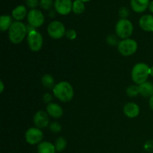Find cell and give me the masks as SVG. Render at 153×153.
<instances>
[{
  "instance_id": "obj_22",
  "label": "cell",
  "mask_w": 153,
  "mask_h": 153,
  "mask_svg": "<svg viewBox=\"0 0 153 153\" xmlns=\"http://www.w3.org/2000/svg\"><path fill=\"white\" fill-rule=\"evenodd\" d=\"M54 145H55L57 152H62V151H64L66 149V146H67V140L63 137H59L55 140V143Z\"/></svg>"
},
{
  "instance_id": "obj_28",
  "label": "cell",
  "mask_w": 153,
  "mask_h": 153,
  "mask_svg": "<svg viewBox=\"0 0 153 153\" xmlns=\"http://www.w3.org/2000/svg\"><path fill=\"white\" fill-rule=\"evenodd\" d=\"M119 15L122 19H126L129 15V10L126 7H121L119 10Z\"/></svg>"
},
{
  "instance_id": "obj_24",
  "label": "cell",
  "mask_w": 153,
  "mask_h": 153,
  "mask_svg": "<svg viewBox=\"0 0 153 153\" xmlns=\"http://www.w3.org/2000/svg\"><path fill=\"white\" fill-rule=\"evenodd\" d=\"M106 42L109 45H111V46H116V45L118 46V44L120 43V41L117 38L116 36L113 35V34H110V35L108 36L107 38H106Z\"/></svg>"
},
{
  "instance_id": "obj_4",
  "label": "cell",
  "mask_w": 153,
  "mask_h": 153,
  "mask_svg": "<svg viewBox=\"0 0 153 153\" xmlns=\"http://www.w3.org/2000/svg\"><path fill=\"white\" fill-rule=\"evenodd\" d=\"M116 34L120 38L127 39L132 34L134 26L131 21L127 19H120L117 23L115 27Z\"/></svg>"
},
{
  "instance_id": "obj_11",
  "label": "cell",
  "mask_w": 153,
  "mask_h": 153,
  "mask_svg": "<svg viewBox=\"0 0 153 153\" xmlns=\"http://www.w3.org/2000/svg\"><path fill=\"white\" fill-rule=\"evenodd\" d=\"M48 115L49 114L47 112L43 111H39L34 114L33 120L37 128H43L48 126L49 123V118Z\"/></svg>"
},
{
  "instance_id": "obj_33",
  "label": "cell",
  "mask_w": 153,
  "mask_h": 153,
  "mask_svg": "<svg viewBox=\"0 0 153 153\" xmlns=\"http://www.w3.org/2000/svg\"><path fill=\"white\" fill-rule=\"evenodd\" d=\"M149 10H150L152 13H153V1H150V3H149Z\"/></svg>"
},
{
  "instance_id": "obj_7",
  "label": "cell",
  "mask_w": 153,
  "mask_h": 153,
  "mask_svg": "<svg viewBox=\"0 0 153 153\" xmlns=\"http://www.w3.org/2000/svg\"><path fill=\"white\" fill-rule=\"evenodd\" d=\"M66 28L64 24L60 21H52L47 27L49 35L53 39L62 38L66 34Z\"/></svg>"
},
{
  "instance_id": "obj_19",
  "label": "cell",
  "mask_w": 153,
  "mask_h": 153,
  "mask_svg": "<svg viewBox=\"0 0 153 153\" xmlns=\"http://www.w3.org/2000/svg\"><path fill=\"white\" fill-rule=\"evenodd\" d=\"M13 24L12 22V19L8 15H2L0 17V28L1 31H4L9 30L11 25Z\"/></svg>"
},
{
  "instance_id": "obj_23",
  "label": "cell",
  "mask_w": 153,
  "mask_h": 153,
  "mask_svg": "<svg viewBox=\"0 0 153 153\" xmlns=\"http://www.w3.org/2000/svg\"><path fill=\"white\" fill-rule=\"evenodd\" d=\"M126 94L130 97H137L139 94V88L137 85H130L126 89Z\"/></svg>"
},
{
  "instance_id": "obj_13",
  "label": "cell",
  "mask_w": 153,
  "mask_h": 153,
  "mask_svg": "<svg viewBox=\"0 0 153 153\" xmlns=\"http://www.w3.org/2000/svg\"><path fill=\"white\" fill-rule=\"evenodd\" d=\"M139 25L143 31L153 32V16L149 14L143 15L139 20Z\"/></svg>"
},
{
  "instance_id": "obj_27",
  "label": "cell",
  "mask_w": 153,
  "mask_h": 153,
  "mask_svg": "<svg viewBox=\"0 0 153 153\" xmlns=\"http://www.w3.org/2000/svg\"><path fill=\"white\" fill-rule=\"evenodd\" d=\"M65 35L69 40H73L76 38V37H77V33H76V31L74 29H68L66 31Z\"/></svg>"
},
{
  "instance_id": "obj_29",
  "label": "cell",
  "mask_w": 153,
  "mask_h": 153,
  "mask_svg": "<svg viewBox=\"0 0 153 153\" xmlns=\"http://www.w3.org/2000/svg\"><path fill=\"white\" fill-rule=\"evenodd\" d=\"M26 4L28 7L34 9L39 4L38 0H26Z\"/></svg>"
},
{
  "instance_id": "obj_35",
  "label": "cell",
  "mask_w": 153,
  "mask_h": 153,
  "mask_svg": "<svg viewBox=\"0 0 153 153\" xmlns=\"http://www.w3.org/2000/svg\"><path fill=\"white\" fill-rule=\"evenodd\" d=\"M79 1H82V2H86V1H90V0H79Z\"/></svg>"
},
{
  "instance_id": "obj_12",
  "label": "cell",
  "mask_w": 153,
  "mask_h": 153,
  "mask_svg": "<svg viewBox=\"0 0 153 153\" xmlns=\"http://www.w3.org/2000/svg\"><path fill=\"white\" fill-rule=\"evenodd\" d=\"M123 113L129 118H135L140 114V108L134 102H128L123 107Z\"/></svg>"
},
{
  "instance_id": "obj_8",
  "label": "cell",
  "mask_w": 153,
  "mask_h": 153,
  "mask_svg": "<svg viewBox=\"0 0 153 153\" xmlns=\"http://www.w3.org/2000/svg\"><path fill=\"white\" fill-rule=\"evenodd\" d=\"M25 137L27 143L31 145H35L41 143L43 137V133L40 128L32 127L27 130Z\"/></svg>"
},
{
  "instance_id": "obj_5",
  "label": "cell",
  "mask_w": 153,
  "mask_h": 153,
  "mask_svg": "<svg viewBox=\"0 0 153 153\" xmlns=\"http://www.w3.org/2000/svg\"><path fill=\"white\" fill-rule=\"evenodd\" d=\"M117 49L120 53L123 56H130L137 52V43L133 39H124L120 41Z\"/></svg>"
},
{
  "instance_id": "obj_26",
  "label": "cell",
  "mask_w": 153,
  "mask_h": 153,
  "mask_svg": "<svg viewBox=\"0 0 153 153\" xmlns=\"http://www.w3.org/2000/svg\"><path fill=\"white\" fill-rule=\"evenodd\" d=\"M53 1L52 0H40V5L44 10H49L52 7Z\"/></svg>"
},
{
  "instance_id": "obj_15",
  "label": "cell",
  "mask_w": 153,
  "mask_h": 153,
  "mask_svg": "<svg viewBox=\"0 0 153 153\" xmlns=\"http://www.w3.org/2000/svg\"><path fill=\"white\" fill-rule=\"evenodd\" d=\"M149 0H131V7L134 11L142 13L149 7Z\"/></svg>"
},
{
  "instance_id": "obj_30",
  "label": "cell",
  "mask_w": 153,
  "mask_h": 153,
  "mask_svg": "<svg viewBox=\"0 0 153 153\" xmlns=\"http://www.w3.org/2000/svg\"><path fill=\"white\" fill-rule=\"evenodd\" d=\"M43 100L44 101V102L49 104V103H51V101L52 100V96L50 94H44V96L43 97Z\"/></svg>"
},
{
  "instance_id": "obj_6",
  "label": "cell",
  "mask_w": 153,
  "mask_h": 153,
  "mask_svg": "<svg viewBox=\"0 0 153 153\" xmlns=\"http://www.w3.org/2000/svg\"><path fill=\"white\" fill-rule=\"evenodd\" d=\"M27 42H28L29 49L33 52H38L43 47V38L40 32L33 31L28 33L27 36Z\"/></svg>"
},
{
  "instance_id": "obj_21",
  "label": "cell",
  "mask_w": 153,
  "mask_h": 153,
  "mask_svg": "<svg viewBox=\"0 0 153 153\" xmlns=\"http://www.w3.org/2000/svg\"><path fill=\"white\" fill-rule=\"evenodd\" d=\"M85 6L84 2L79 1V0H76L73 3V10L76 14H81L85 11Z\"/></svg>"
},
{
  "instance_id": "obj_9",
  "label": "cell",
  "mask_w": 153,
  "mask_h": 153,
  "mask_svg": "<svg viewBox=\"0 0 153 153\" xmlns=\"http://www.w3.org/2000/svg\"><path fill=\"white\" fill-rule=\"evenodd\" d=\"M27 19L29 25L34 28H39L44 23L45 18L43 13L37 9H32L27 14Z\"/></svg>"
},
{
  "instance_id": "obj_18",
  "label": "cell",
  "mask_w": 153,
  "mask_h": 153,
  "mask_svg": "<svg viewBox=\"0 0 153 153\" xmlns=\"http://www.w3.org/2000/svg\"><path fill=\"white\" fill-rule=\"evenodd\" d=\"M27 14L26 8L23 5H19L15 7L12 11V16L16 21H20L25 18Z\"/></svg>"
},
{
  "instance_id": "obj_14",
  "label": "cell",
  "mask_w": 153,
  "mask_h": 153,
  "mask_svg": "<svg viewBox=\"0 0 153 153\" xmlns=\"http://www.w3.org/2000/svg\"><path fill=\"white\" fill-rule=\"evenodd\" d=\"M46 112L53 118H60L62 117L64 111L61 106L57 103H49L46 106Z\"/></svg>"
},
{
  "instance_id": "obj_32",
  "label": "cell",
  "mask_w": 153,
  "mask_h": 153,
  "mask_svg": "<svg viewBox=\"0 0 153 153\" xmlns=\"http://www.w3.org/2000/svg\"><path fill=\"white\" fill-rule=\"evenodd\" d=\"M0 86H1V88H0V93H2L3 91H4V83H3L2 81H1V82H0Z\"/></svg>"
},
{
  "instance_id": "obj_34",
  "label": "cell",
  "mask_w": 153,
  "mask_h": 153,
  "mask_svg": "<svg viewBox=\"0 0 153 153\" xmlns=\"http://www.w3.org/2000/svg\"><path fill=\"white\" fill-rule=\"evenodd\" d=\"M150 76L153 77V67H150Z\"/></svg>"
},
{
  "instance_id": "obj_25",
  "label": "cell",
  "mask_w": 153,
  "mask_h": 153,
  "mask_svg": "<svg viewBox=\"0 0 153 153\" xmlns=\"http://www.w3.org/2000/svg\"><path fill=\"white\" fill-rule=\"evenodd\" d=\"M49 129L52 132L58 133L61 131V126L58 122H52L49 125Z\"/></svg>"
},
{
  "instance_id": "obj_17",
  "label": "cell",
  "mask_w": 153,
  "mask_h": 153,
  "mask_svg": "<svg viewBox=\"0 0 153 153\" xmlns=\"http://www.w3.org/2000/svg\"><path fill=\"white\" fill-rule=\"evenodd\" d=\"M56 149L55 145L48 141H42L37 146L38 153H55Z\"/></svg>"
},
{
  "instance_id": "obj_10",
  "label": "cell",
  "mask_w": 153,
  "mask_h": 153,
  "mask_svg": "<svg viewBox=\"0 0 153 153\" xmlns=\"http://www.w3.org/2000/svg\"><path fill=\"white\" fill-rule=\"evenodd\" d=\"M73 3L71 0H55L54 6L58 13L67 15L70 13L73 9Z\"/></svg>"
},
{
  "instance_id": "obj_1",
  "label": "cell",
  "mask_w": 153,
  "mask_h": 153,
  "mask_svg": "<svg viewBox=\"0 0 153 153\" xmlns=\"http://www.w3.org/2000/svg\"><path fill=\"white\" fill-rule=\"evenodd\" d=\"M52 91L54 96L63 102H68L71 101L74 96L73 86L65 81L56 84Z\"/></svg>"
},
{
  "instance_id": "obj_20",
  "label": "cell",
  "mask_w": 153,
  "mask_h": 153,
  "mask_svg": "<svg viewBox=\"0 0 153 153\" xmlns=\"http://www.w3.org/2000/svg\"><path fill=\"white\" fill-rule=\"evenodd\" d=\"M42 84L46 88H52L55 87V79L53 76L49 74H46L42 77Z\"/></svg>"
},
{
  "instance_id": "obj_31",
  "label": "cell",
  "mask_w": 153,
  "mask_h": 153,
  "mask_svg": "<svg viewBox=\"0 0 153 153\" xmlns=\"http://www.w3.org/2000/svg\"><path fill=\"white\" fill-rule=\"evenodd\" d=\"M149 107H150V108L152 109V110H153V95L150 97V98H149Z\"/></svg>"
},
{
  "instance_id": "obj_2",
  "label": "cell",
  "mask_w": 153,
  "mask_h": 153,
  "mask_svg": "<svg viewBox=\"0 0 153 153\" xmlns=\"http://www.w3.org/2000/svg\"><path fill=\"white\" fill-rule=\"evenodd\" d=\"M28 34L27 27L20 21L13 22L8 30V37L11 43L14 44L20 43Z\"/></svg>"
},
{
  "instance_id": "obj_16",
  "label": "cell",
  "mask_w": 153,
  "mask_h": 153,
  "mask_svg": "<svg viewBox=\"0 0 153 153\" xmlns=\"http://www.w3.org/2000/svg\"><path fill=\"white\" fill-rule=\"evenodd\" d=\"M139 94L144 97H151L153 95V84L146 82L138 85Z\"/></svg>"
},
{
  "instance_id": "obj_3",
  "label": "cell",
  "mask_w": 153,
  "mask_h": 153,
  "mask_svg": "<svg viewBox=\"0 0 153 153\" xmlns=\"http://www.w3.org/2000/svg\"><path fill=\"white\" fill-rule=\"evenodd\" d=\"M150 76V67L145 63H138L133 67L131 70V79L137 85L144 83Z\"/></svg>"
}]
</instances>
